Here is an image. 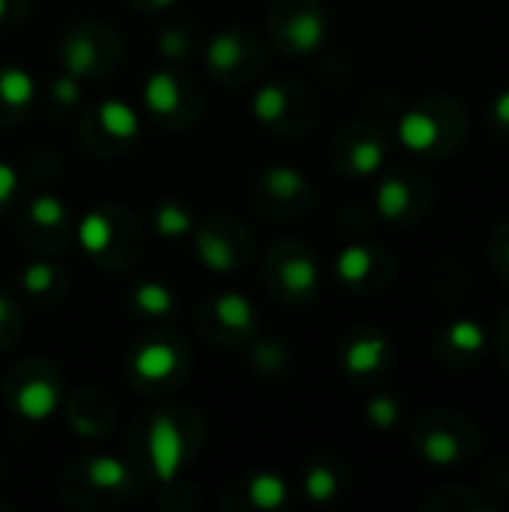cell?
Segmentation results:
<instances>
[{"mask_svg": "<svg viewBox=\"0 0 509 512\" xmlns=\"http://www.w3.org/2000/svg\"><path fill=\"white\" fill-rule=\"evenodd\" d=\"M288 111V90L279 87V84H267L255 93L252 99V114L261 120V123H276L282 120V114Z\"/></svg>", "mask_w": 509, "mask_h": 512, "instance_id": "obj_24", "label": "cell"}, {"mask_svg": "<svg viewBox=\"0 0 509 512\" xmlns=\"http://www.w3.org/2000/svg\"><path fill=\"white\" fill-rule=\"evenodd\" d=\"M303 489H306V498L315 501V504L333 501L339 495V474H336V468H330V465H312L306 471Z\"/></svg>", "mask_w": 509, "mask_h": 512, "instance_id": "obj_23", "label": "cell"}, {"mask_svg": "<svg viewBox=\"0 0 509 512\" xmlns=\"http://www.w3.org/2000/svg\"><path fill=\"white\" fill-rule=\"evenodd\" d=\"M63 63H66V72L69 75H75V78L87 75L96 66V42L90 36H72L66 42Z\"/></svg>", "mask_w": 509, "mask_h": 512, "instance_id": "obj_27", "label": "cell"}, {"mask_svg": "<svg viewBox=\"0 0 509 512\" xmlns=\"http://www.w3.org/2000/svg\"><path fill=\"white\" fill-rule=\"evenodd\" d=\"M177 366V354L171 345L165 342H150V345H141L132 357V369L138 378L144 381H165Z\"/></svg>", "mask_w": 509, "mask_h": 512, "instance_id": "obj_13", "label": "cell"}, {"mask_svg": "<svg viewBox=\"0 0 509 512\" xmlns=\"http://www.w3.org/2000/svg\"><path fill=\"white\" fill-rule=\"evenodd\" d=\"M198 258L213 273L234 270V249H231V243L225 237L213 234V231H201L198 234Z\"/></svg>", "mask_w": 509, "mask_h": 512, "instance_id": "obj_18", "label": "cell"}, {"mask_svg": "<svg viewBox=\"0 0 509 512\" xmlns=\"http://www.w3.org/2000/svg\"><path fill=\"white\" fill-rule=\"evenodd\" d=\"M18 189V171L6 162H0V207L9 204V198L15 195Z\"/></svg>", "mask_w": 509, "mask_h": 512, "instance_id": "obj_38", "label": "cell"}, {"mask_svg": "<svg viewBox=\"0 0 509 512\" xmlns=\"http://www.w3.org/2000/svg\"><path fill=\"white\" fill-rule=\"evenodd\" d=\"M489 258H492L498 279H504L509 285V219L495 228V234L489 240Z\"/></svg>", "mask_w": 509, "mask_h": 512, "instance_id": "obj_31", "label": "cell"}, {"mask_svg": "<svg viewBox=\"0 0 509 512\" xmlns=\"http://www.w3.org/2000/svg\"><path fill=\"white\" fill-rule=\"evenodd\" d=\"M279 279H282V285H285L288 294H294L297 300H306L318 288V264H315V258L309 252H294L282 264Z\"/></svg>", "mask_w": 509, "mask_h": 512, "instance_id": "obj_12", "label": "cell"}, {"mask_svg": "<svg viewBox=\"0 0 509 512\" xmlns=\"http://www.w3.org/2000/svg\"><path fill=\"white\" fill-rule=\"evenodd\" d=\"M51 285H54V267H51V264L33 261V264L24 267V273H21V288H24L27 294H45Z\"/></svg>", "mask_w": 509, "mask_h": 512, "instance_id": "obj_32", "label": "cell"}, {"mask_svg": "<svg viewBox=\"0 0 509 512\" xmlns=\"http://www.w3.org/2000/svg\"><path fill=\"white\" fill-rule=\"evenodd\" d=\"M186 48H189L186 33L177 30V27H168V30L159 36V51H162L165 57H171V60H180V57L186 54Z\"/></svg>", "mask_w": 509, "mask_h": 512, "instance_id": "obj_34", "label": "cell"}, {"mask_svg": "<svg viewBox=\"0 0 509 512\" xmlns=\"http://www.w3.org/2000/svg\"><path fill=\"white\" fill-rule=\"evenodd\" d=\"M30 219L39 228H57L66 219V204L57 195H39L30 201Z\"/></svg>", "mask_w": 509, "mask_h": 512, "instance_id": "obj_30", "label": "cell"}, {"mask_svg": "<svg viewBox=\"0 0 509 512\" xmlns=\"http://www.w3.org/2000/svg\"><path fill=\"white\" fill-rule=\"evenodd\" d=\"M249 501L258 507V510H279L285 501H288V486H285V480L282 477H276V474H255L252 480H249Z\"/></svg>", "mask_w": 509, "mask_h": 512, "instance_id": "obj_17", "label": "cell"}, {"mask_svg": "<svg viewBox=\"0 0 509 512\" xmlns=\"http://www.w3.org/2000/svg\"><path fill=\"white\" fill-rule=\"evenodd\" d=\"M3 12H6V0H0V18H3Z\"/></svg>", "mask_w": 509, "mask_h": 512, "instance_id": "obj_42", "label": "cell"}, {"mask_svg": "<svg viewBox=\"0 0 509 512\" xmlns=\"http://www.w3.org/2000/svg\"><path fill=\"white\" fill-rule=\"evenodd\" d=\"M495 348H498V354H501V360H504L509 372V306L501 312V318L495 324Z\"/></svg>", "mask_w": 509, "mask_h": 512, "instance_id": "obj_37", "label": "cell"}, {"mask_svg": "<svg viewBox=\"0 0 509 512\" xmlns=\"http://www.w3.org/2000/svg\"><path fill=\"white\" fill-rule=\"evenodd\" d=\"M285 39L297 54H312L321 48V42L327 39V18L318 6H306L300 9L288 27H285Z\"/></svg>", "mask_w": 509, "mask_h": 512, "instance_id": "obj_8", "label": "cell"}, {"mask_svg": "<svg viewBox=\"0 0 509 512\" xmlns=\"http://www.w3.org/2000/svg\"><path fill=\"white\" fill-rule=\"evenodd\" d=\"M6 318H9V303H6V297L0 294V324H3Z\"/></svg>", "mask_w": 509, "mask_h": 512, "instance_id": "obj_40", "label": "cell"}, {"mask_svg": "<svg viewBox=\"0 0 509 512\" xmlns=\"http://www.w3.org/2000/svg\"><path fill=\"white\" fill-rule=\"evenodd\" d=\"M99 123L111 138H120V141H132L141 129L138 111L120 99H108L99 105Z\"/></svg>", "mask_w": 509, "mask_h": 512, "instance_id": "obj_14", "label": "cell"}, {"mask_svg": "<svg viewBox=\"0 0 509 512\" xmlns=\"http://www.w3.org/2000/svg\"><path fill=\"white\" fill-rule=\"evenodd\" d=\"M78 93H81V90H78V78L69 75V72H66L63 78L54 81V96H57L60 105H72V102L78 99Z\"/></svg>", "mask_w": 509, "mask_h": 512, "instance_id": "obj_36", "label": "cell"}, {"mask_svg": "<svg viewBox=\"0 0 509 512\" xmlns=\"http://www.w3.org/2000/svg\"><path fill=\"white\" fill-rule=\"evenodd\" d=\"M87 480L96 489H120L126 486V468L114 456H96L87 462Z\"/></svg>", "mask_w": 509, "mask_h": 512, "instance_id": "obj_26", "label": "cell"}, {"mask_svg": "<svg viewBox=\"0 0 509 512\" xmlns=\"http://www.w3.org/2000/svg\"><path fill=\"white\" fill-rule=\"evenodd\" d=\"M54 408H57V390L42 378H33V381L21 384L18 393H15V411L30 423L48 420L54 414Z\"/></svg>", "mask_w": 509, "mask_h": 512, "instance_id": "obj_10", "label": "cell"}, {"mask_svg": "<svg viewBox=\"0 0 509 512\" xmlns=\"http://www.w3.org/2000/svg\"><path fill=\"white\" fill-rule=\"evenodd\" d=\"M432 201V189L423 174L402 168L387 174L375 189V210L384 222L393 225H411L417 222Z\"/></svg>", "mask_w": 509, "mask_h": 512, "instance_id": "obj_3", "label": "cell"}, {"mask_svg": "<svg viewBox=\"0 0 509 512\" xmlns=\"http://www.w3.org/2000/svg\"><path fill=\"white\" fill-rule=\"evenodd\" d=\"M216 318L228 330H249L255 324V306L243 294H222L216 300Z\"/></svg>", "mask_w": 509, "mask_h": 512, "instance_id": "obj_20", "label": "cell"}, {"mask_svg": "<svg viewBox=\"0 0 509 512\" xmlns=\"http://www.w3.org/2000/svg\"><path fill=\"white\" fill-rule=\"evenodd\" d=\"M384 159H387V147L375 129H363L360 135H354V141L342 153L345 171L354 177H375L384 168Z\"/></svg>", "mask_w": 509, "mask_h": 512, "instance_id": "obj_7", "label": "cell"}, {"mask_svg": "<svg viewBox=\"0 0 509 512\" xmlns=\"http://www.w3.org/2000/svg\"><path fill=\"white\" fill-rule=\"evenodd\" d=\"M381 273V255L372 246H345L336 258V279L360 288Z\"/></svg>", "mask_w": 509, "mask_h": 512, "instance_id": "obj_9", "label": "cell"}, {"mask_svg": "<svg viewBox=\"0 0 509 512\" xmlns=\"http://www.w3.org/2000/svg\"><path fill=\"white\" fill-rule=\"evenodd\" d=\"M168 3H174V0H153V6H168Z\"/></svg>", "mask_w": 509, "mask_h": 512, "instance_id": "obj_41", "label": "cell"}, {"mask_svg": "<svg viewBox=\"0 0 509 512\" xmlns=\"http://www.w3.org/2000/svg\"><path fill=\"white\" fill-rule=\"evenodd\" d=\"M426 510L432 512H498L501 504L483 492H471L465 486L441 489L426 501Z\"/></svg>", "mask_w": 509, "mask_h": 512, "instance_id": "obj_11", "label": "cell"}, {"mask_svg": "<svg viewBox=\"0 0 509 512\" xmlns=\"http://www.w3.org/2000/svg\"><path fill=\"white\" fill-rule=\"evenodd\" d=\"M489 126L498 138L509 141V87L498 90L489 102Z\"/></svg>", "mask_w": 509, "mask_h": 512, "instance_id": "obj_33", "label": "cell"}, {"mask_svg": "<svg viewBox=\"0 0 509 512\" xmlns=\"http://www.w3.org/2000/svg\"><path fill=\"white\" fill-rule=\"evenodd\" d=\"M396 138L414 156H450L468 138V111L453 96L423 99L402 111Z\"/></svg>", "mask_w": 509, "mask_h": 512, "instance_id": "obj_1", "label": "cell"}, {"mask_svg": "<svg viewBox=\"0 0 509 512\" xmlns=\"http://www.w3.org/2000/svg\"><path fill=\"white\" fill-rule=\"evenodd\" d=\"M264 186L270 189V195H276L279 201H291L306 189V180L297 168L291 165H276L270 171H264Z\"/></svg>", "mask_w": 509, "mask_h": 512, "instance_id": "obj_25", "label": "cell"}, {"mask_svg": "<svg viewBox=\"0 0 509 512\" xmlns=\"http://www.w3.org/2000/svg\"><path fill=\"white\" fill-rule=\"evenodd\" d=\"M366 420H369V426H375V429H396L399 423H402V402L396 399V396H375V399H369V405H366Z\"/></svg>", "mask_w": 509, "mask_h": 512, "instance_id": "obj_29", "label": "cell"}, {"mask_svg": "<svg viewBox=\"0 0 509 512\" xmlns=\"http://www.w3.org/2000/svg\"><path fill=\"white\" fill-rule=\"evenodd\" d=\"M147 450H150V468H153L156 480L171 483L180 474L183 459H186V441H183V432L174 417H168V414L153 417L150 432H147Z\"/></svg>", "mask_w": 509, "mask_h": 512, "instance_id": "obj_5", "label": "cell"}, {"mask_svg": "<svg viewBox=\"0 0 509 512\" xmlns=\"http://www.w3.org/2000/svg\"><path fill=\"white\" fill-rule=\"evenodd\" d=\"M192 231V213L174 201H165L156 210V234L159 237H180Z\"/></svg>", "mask_w": 509, "mask_h": 512, "instance_id": "obj_28", "label": "cell"}, {"mask_svg": "<svg viewBox=\"0 0 509 512\" xmlns=\"http://www.w3.org/2000/svg\"><path fill=\"white\" fill-rule=\"evenodd\" d=\"M240 57H243V42H240L237 33H219V36H213L210 45H207V66H210L213 72H228V69H234V66L240 63Z\"/></svg>", "mask_w": 509, "mask_h": 512, "instance_id": "obj_21", "label": "cell"}, {"mask_svg": "<svg viewBox=\"0 0 509 512\" xmlns=\"http://www.w3.org/2000/svg\"><path fill=\"white\" fill-rule=\"evenodd\" d=\"M483 447L477 423L459 411L435 408L423 414L414 426V450L432 468H462Z\"/></svg>", "mask_w": 509, "mask_h": 512, "instance_id": "obj_2", "label": "cell"}, {"mask_svg": "<svg viewBox=\"0 0 509 512\" xmlns=\"http://www.w3.org/2000/svg\"><path fill=\"white\" fill-rule=\"evenodd\" d=\"M132 303L138 306V312L159 318V315H168L174 309V294L162 282H141L132 291Z\"/></svg>", "mask_w": 509, "mask_h": 512, "instance_id": "obj_22", "label": "cell"}, {"mask_svg": "<svg viewBox=\"0 0 509 512\" xmlns=\"http://www.w3.org/2000/svg\"><path fill=\"white\" fill-rule=\"evenodd\" d=\"M438 357L453 369L474 366L489 351V330L474 318H456L438 333Z\"/></svg>", "mask_w": 509, "mask_h": 512, "instance_id": "obj_4", "label": "cell"}, {"mask_svg": "<svg viewBox=\"0 0 509 512\" xmlns=\"http://www.w3.org/2000/svg\"><path fill=\"white\" fill-rule=\"evenodd\" d=\"M387 363H390V342H387V336H381L375 330L354 336L342 354V366L351 378L378 375Z\"/></svg>", "mask_w": 509, "mask_h": 512, "instance_id": "obj_6", "label": "cell"}, {"mask_svg": "<svg viewBox=\"0 0 509 512\" xmlns=\"http://www.w3.org/2000/svg\"><path fill=\"white\" fill-rule=\"evenodd\" d=\"M489 483H492V489H498V492L509 495V468L498 471V474H489Z\"/></svg>", "mask_w": 509, "mask_h": 512, "instance_id": "obj_39", "label": "cell"}, {"mask_svg": "<svg viewBox=\"0 0 509 512\" xmlns=\"http://www.w3.org/2000/svg\"><path fill=\"white\" fill-rule=\"evenodd\" d=\"M114 240V228L102 213H87L78 225V243L87 255H102Z\"/></svg>", "mask_w": 509, "mask_h": 512, "instance_id": "obj_19", "label": "cell"}, {"mask_svg": "<svg viewBox=\"0 0 509 512\" xmlns=\"http://www.w3.org/2000/svg\"><path fill=\"white\" fill-rule=\"evenodd\" d=\"M33 93H36V81H33V75L27 69H21V66L0 69V99L6 105L24 108V105H30Z\"/></svg>", "mask_w": 509, "mask_h": 512, "instance_id": "obj_16", "label": "cell"}, {"mask_svg": "<svg viewBox=\"0 0 509 512\" xmlns=\"http://www.w3.org/2000/svg\"><path fill=\"white\" fill-rule=\"evenodd\" d=\"M144 105L153 114H171L180 105V84L171 72H153L144 84Z\"/></svg>", "mask_w": 509, "mask_h": 512, "instance_id": "obj_15", "label": "cell"}, {"mask_svg": "<svg viewBox=\"0 0 509 512\" xmlns=\"http://www.w3.org/2000/svg\"><path fill=\"white\" fill-rule=\"evenodd\" d=\"M255 363H258L261 369H270V372L282 369V366H285V351H282V345H276V342H264V345H258V351H255Z\"/></svg>", "mask_w": 509, "mask_h": 512, "instance_id": "obj_35", "label": "cell"}]
</instances>
